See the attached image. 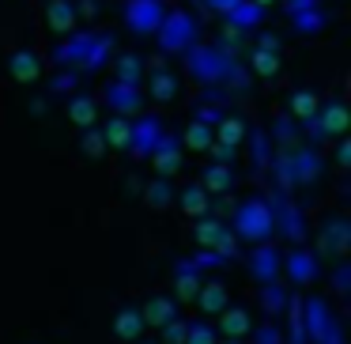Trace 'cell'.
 I'll return each mask as SVG.
<instances>
[{
    "mask_svg": "<svg viewBox=\"0 0 351 344\" xmlns=\"http://www.w3.org/2000/svg\"><path fill=\"white\" fill-rule=\"evenodd\" d=\"M230 231H234V238H242V242H250V246L276 238L272 208H268L265 193H257V197L242 200V205L234 208V223H230Z\"/></svg>",
    "mask_w": 351,
    "mask_h": 344,
    "instance_id": "obj_1",
    "label": "cell"
},
{
    "mask_svg": "<svg viewBox=\"0 0 351 344\" xmlns=\"http://www.w3.org/2000/svg\"><path fill=\"white\" fill-rule=\"evenodd\" d=\"M265 200H268V208H272V223H276V235L280 238H287L291 246H298V242H306L310 238V227H306V212L291 200V193H280L272 185V190L265 193Z\"/></svg>",
    "mask_w": 351,
    "mask_h": 344,
    "instance_id": "obj_2",
    "label": "cell"
},
{
    "mask_svg": "<svg viewBox=\"0 0 351 344\" xmlns=\"http://www.w3.org/2000/svg\"><path fill=\"white\" fill-rule=\"evenodd\" d=\"M193 238L197 246H208V250L223 253V257H238V238L230 231V223L223 216H197V227H193Z\"/></svg>",
    "mask_w": 351,
    "mask_h": 344,
    "instance_id": "obj_3",
    "label": "cell"
},
{
    "mask_svg": "<svg viewBox=\"0 0 351 344\" xmlns=\"http://www.w3.org/2000/svg\"><path fill=\"white\" fill-rule=\"evenodd\" d=\"M280 276H287L295 288H310V284L321 276V257H317V250H310L306 242L291 246V250L280 257Z\"/></svg>",
    "mask_w": 351,
    "mask_h": 344,
    "instance_id": "obj_4",
    "label": "cell"
},
{
    "mask_svg": "<svg viewBox=\"0 0 351 344\" xmlns=\"http://www.w3.org/2000/svg\"><path fill=\"white\" fill-rule=\"evenodd\" d=\"M242 140H245V122L242 117L223 114L219 125H215V140H212V148H208V155H212L215 163H234Z\"/></svg>",
    "mask_w": 351,
    "mask_h": 344,
    "instance_id": "obj_5",
    "label": "cell"
},
{
    "mask_svg": "<svg viewBox=\"0 0 351 344\" xmlns=\"http://www.w3.org/2000/svg\"><path fill=\"white\" fill-rule=\"evenodd\" d=\"M287 152H291V170H295V185H298V190H302V185L321 182V174H325V159H321L317 148L295 144V148H287Z\"/></svg>",
    "mask_w": 351,
    "mask_h": 344,
    "instance_id": "obj_6",
    "label": "cell"
},
{
    "mask_svg": "<svg viewBox=\"0 0 351 344\" xmlns=\"http://www.w3.org/2000/svg\"><path fill=\"white\" fill-rule=\"evenodd\" d=\"M302 325H306V336H310V344H317L321 336H325L328 329L336 325L332 306H328L321 295H306V299H302Z\"/></svg>",
    "mask_w": 351,
    "mask_h": 344,
    "instance_id": "obj_7",
    "label": "cell"
},
{
    "mask_svg": "<svg viewBox=\"0 0 351 344\" xmlns=\"http://www.w3.org/2000/svg\"><path fill=\"white\" fill-rule=\"evenodd\" d=\"M182 155H185V148H182V140L174 137V133H162L159 137V144L152 148V167H155V174L159 178H174L178 170H182Z\"/></svg>",
    "mask_w": 351,
    "mask_h": 344,
    "instance_id": "obj_8",
    "label": "cell"
},
{
    "mask_svg": "<svg viewBox=\"0 0 351 344\" xmlns=\"http://www.w3.org/2000/svg\"><path fill=\"white\" fill-rule=\"evenodd\" d=\"M348 250H351V223L336 216L317 235V257H348Z\"/></svg>",
    "mask_w": 351,
    "mask_h": 344,
    "instance_id": "obj_9",
    "label": "cell"
},
{
    "mask_svg": "<svg viewBox=\"0 0 351 344\" xmlns=\"http://www.w3.org/2000/svg\"><path fill=\"white\" fill-rule=\"evenodd\" d=\"M102 99H106V106L114 110V114H121V117L140 114V106H144V95H140V84H121V80L106 84Z\"/></svg>",
    "mask_w": 351,
    "mask_h": 344,
    "instance_id": "obj_10",
    "label": "cell"
},
{
    "mask_svg": "<svg viewBox=\"0 0 351 344\" xmlns=\"http://www.w3.org/2000/svg\"><path fill=\"white\" fill-rule=\"evenodd\" d=\"M159 137H162V125H159V117H140V122H132V133H129V148L125 152L132 155V159H147L152 155V148L159 144Z\"/></svg>",
    "mask_w": 351,
    "mask_h": 344,
    "instance_id": "obj_11",
    "label": "cell"
},
{
    "mask_svg": "<svg viewBox=\"0 0 351 344\" xmlns=\"http://www.w3.org/2000/svg\"><path fill=\"white\" fill-rule=\"evenodd\" d=\"M280 257L283 253L272 246V238L268 242H257L250 253V276L257 284H268V280H280Z\"/></svg>",
    "mask_w": 351,
    "mask_h": 344,
    "instance_id": "obj_12",
    "label": "cell"
},
{
    "mask_svg": "<svg viewBox=\"0 0 351 344\" xmlns=\"http://www.w3.org/2000/svg\"><path fill=\"white\" fill-rule=\"evenodd\" d=\"M234 163H208L204 170H200V185H204L208 193H212V197H227L230 190H234Z\"/></svg>",
    "mask_w": 351,
    "mask_h": 344,
    "instance_id": "obj_13",
    "label": "cell"
},
{
    "mask_svg": "<svg viewBox=\"0 0 351 344\" xmlns=\"http://www.w3.org/2000/svg\"><path fill=\"white\" fill-rule=\"evenodd\" d=\"M215 318H219V325H215V333H219V336L245 341V336H250V329H253V318H250V310H245V306H223Z\"/></svg>",
    "mask_w": 351,
    "mask_h": 344,
    "instance_id": "obj_14",
    "label": "cell"
},
{
    "mask_svg": "<svg viewBox=\"0 0 351 344\" xmlns=\"http://www.w3.org/2000/svg\"><path fill=\"white\" fill-rule=\"evenodd\" d=\"M348 122H351V114H348V106H343V102L317 106V129H321V137H325V140L343 137V133H348Z\"/></svg>",
    "mask_w": 351,
    "mask_h": 344,
    "instance_id": "obj_15",
    "label": "cell"
},
{
    "mask_svg": "<svg viewBox=\"0 0 351 344\" xmlns=\"http://www.w3.org/2000/svg\"><path fill=\"white\" fill-rule=\"evenodd\" d=\"M200 276H204V273H200L189 257H182L174 265V295L185 299V303H193V299H197V291H200V284H204Z\"/></svg>",
    "mask_w": 351,
    "mask_h": 344,
    "instance_id": "obj_16",
    "label": "cell"
},
{
    "mask_svg": "<svg viewBox=\"0 0 351 344\" xmlns=\"http://www.w3.org/2000/svg\"><path fill=\"white\" fill-rule=\"evenodd\" d=\"M193 303L200 306V314L215 318V314H219L223 306H230V291H227V284L208 280V284H200V291H197V299H193Z\"/></svg>",
    "mask_w": 351,
    "mask_h": 344,
    "instance_id": "obj_17",
    "label": "cell"
},
{
    "mask_svg": "<svg viewBox=\"0 0 351 344\" xmlns=\"http://www.w3.org/2000/svg\"><path fill=\"white\" fill-rule=\"evenodd\" d=\"M208 205H212V193H208L200 182L185 185V190L178 193V208H182L185 216H193V220H197V216H208V212H212Z\"/></svg>",
    "mask_w": 351,
    "mask_h": 344,
    "instance_id": "obj_18",
    "label": "cell"
},
{
    "mask_svg": "<svg viewBox=\"0 0 351 344\" xmlns=\"http://www.w3.org/2000/svg\"><path fill=\"white\" fill-rule=\"evenodd\" d=\"M178 314V299H170V295H152L144 303V310H140V318H144V325H167L170 318Z\"/></svg>",
    "mask_w": 351,
    "mask_h": 344,
    "instance_id": "obj_19",
    "label": "cell"
},
{
    "mask_svg": "<svg viewBox=\"0 0 351 344\" xmlns=\"http://www.w3.org/2000/svg\"><path fill=\"white\" fill-rule=\"evenodd\" d=\"M283 314H287V333H283V344H310L306 325H302V295H287Z\"/></svg>",
    "mask_w": 351,
    "mask_h": 344,
    "instance_id": "obj_20",
    "label": "cell"
},
{
    "mask_svg": "<svg viewBox=\"0 0 351 344\" xmlns=\"http://www.w3.org/2000/svg\"><path fill=\"white\" fill-rule=\"evenodd\" d=\"M193 38V23L185 16H170L167 23H162V46L170 49V54H178V49H185Z\"/></svg>",
    "mask_w": 351,
    "mask_h": 344,
    "instance_id": "obj_21",
    "label": "cell"
},
{
    "mask_svg": "<svg viewBox=\"0 0 351 344\" xmlns=\"http://www.w3.org/2000/svg\"><path fill=\"white\" fill-rule=\"evenodd\" d=\"M144 329L147 325H144V318H140L136 306H125V310L114 314V336H117V341H140Z\"/></svg>",
    "mask_w": 351,
    "mask_h": 344,
    "instance_id": "obj_22",
    "label": "cell"
},
{
    "mask_svg": "<svg viewBox=\"0 0 351 344\" xmlns=\"http://www.w3.org/2000/svg\"><path fill=\"white\" fill-rule=\"evenodd\" d=\"M162 23L159 16V4L155 0H132L129 4V27L132 31H155Z\"/></svg>",
    "mask_w": 351,
    "mask_h": 344,
    "instance_id": "obj_23",
    "label": "cell"
},
{
    "mask_svg": "<svg viewBox=\"0 0 351 344\" xmlns=\"http://www.w3.org/2000/svg\"><path fill=\"white\" fill-rule=\"evenodd\" d=\"M287 284H280V280H268V284H261V310L268 314V318H280L283 314V306H287Z\"/></svg>",
    "mask_w": 351,
    "mask_h": 344,
    "instance_id": "obj_24",
    "label": "cell"
},
{
    "mask_svg": "<svg viewBox=\"0 0 351 344\" xmlns=\"http://www.w3.org/2000/svg\"><path fill=\"white\" fill-rule=\"evenodd\" d=\"M12 76L19 80V84H34V80L42 76V61H38V54H31V49H19L16 57H12Z\"/></svg>",
    "mask_w": 351,
    "mask_h": 344,
    "instance_id": "obj_25",
    "label": "cell"
},
{
    "mask_svg": "<svg viewBox=\"0 0 351 344\" xmlns=\"http://www.w3.org/2000/svg\"><path fill=\"white\" fill-rule=\"evenodd\" d=\"M129 133H132V117H121V114H114L106 125H102L106 148H114V152H125V148H129Z\"/></svg>",
    "mask_w": 351,
    "mask_h": 344,
    "instance_id": "obj_26",
    "label": "cell"
},
{
    "mask_svg": "<svg viewBox=\"0 0 351 344\" xmlns=\"http://www.w3.org/2000/svg\"><path fill=\"white\" fill-rule=\"evenodd\" d=\"M272 144L276 148H295V144H302V129H298V122L291 114H280L276 117V125H272Z\"/></svg>",
    "mask_w": 351,
    "mask_h": 344,
    "instance_id": "obj_27",
    "label": "cell"
},
{
    "mask_svg": "<svg viewBox=\"0 0 351 344\" xmlns=\"http://www.w3.org/2000/svg\"><path fill=\"white\" fill-rule=\"evenodd\" d=\"M178 140H182V148H189V152H197V155H200V152H208V148H212L215 129H212V125H204V122H197V117H193V125H189V129H185Z\"/></svg>",
    "mask_w": 351,
    "mask_h": 344,
    "instance_id": "obj_28",
    "label": "cell"
},
{
    "mask_svg": "<svg viewBox=\"0 0 351 344\" xmlns=\"http://www.w3.org/2000/svg\"><path fill=\"white\" fill-rule=\"evenodd\" d=\"M245 137H250V163L257 170H265L268 167V159H272V152H276V144H272V137H268L265 129H245Z\"/></svg>",
    "mask_w": 351,
    "mask_h": 344,
    "instance_id": "obj_29",
    "label": "cell"
},
{
    "mask_svg": "<svg viewBox=\"0 0 351 344\" xmlns=\"http://www.w3.org/2000/svg\"><path fill=\"white\" fill-rule=\"evenodd\" d=\"M69 117H72V125L87 129V125L99 122V106H95V99H87V95H72V102H69Z\"/></svg>",
    "mask_w": 351,
    "mask_h": 344,
    "instance_id": "obj_30",
    "label": "cell"
},
{
    "mask_svg": "<svg viewBox=\"0 0 351 344\" xmlns=\"http://www.w3.org/2000/svg\"><path fill=\"white\" fill-rule=\"evenodd\" d=\"M46 19H49V27L53 31H72L76 27V8H72L69 0H49V8H46Z\"/></svg>",
    "mask_w": 351,
    "mask_h": 344,
    "instance_id": "obj_31",
    "label": "cell"
},
{
    "mask_svg": "<svg viewBox=\"0 0 351 344\" xmlns=\"http://www.w3.org/2000/svg\"><path fill=\"white\" fill-rule=\"evenodd\" d=\"M87 49H91V34H76V38H69L61 49H57V61L61 65H84V57H87Z\"/></svg>",
    "mask_w": 351,
    "mask_h": 344,
    "instance_id": "obj_32",
    "label": "cell"
},
{
    "mask_svg": "<svg viewBox=\"0 0 351 344\" xmlns=\"http://www.w3.org/2000/svg\"><path fill=\"white\" fill-rule=\"evenodd\" d=\"M144 200L152 208H170V200H174V185H170V178H152L144 190Z\"/></svg>",
    "mask_w": 351,
    "mask_h": 344,
    "instance_id": "obj_33",
    "label": "cell"
},
{
    "mask_svg": "<svg viewBox=\"0 0 351 344\" xmlns=\"http://www.w3.org/2000/svg\"><path fill=\"white\" fill-rule=\"evenodd\" d=\"M317 106H321V99L313 91H295V95H291V110H287V114L295 117V122H306V117L317 114Z\"/></svg>",
    "mask_w": 351,
    "mask_h": 344,
    "instance_id": "obj_34",
    "label": "cell"
},
{
    "mask_svg": "<svg viewBox=\"0 0 351 344\" xmlns=\"http://www.w3.org/2000/svg\"><path fill=\"white\" fill-rule=\"evenodd\" d=\"M253 72L257 76H276L280 72V49H265V46H257L253 49Z\"/></svg>",
    "mask_w": 351,
    "mask_h": 344,
    "instance_id": "obj_35",
    "label": "cell"
},
{
    "mask_svg": "<svg viewBox=\"0 0 351 344\" xmlns=\"http://www.w3.org/2000/svg\"><path fill=\"white\" fill-rule=\"evenodd\" d=\"M80 152L87 155V159H102L106 155V137H102L99 125H87L84 129V140H80Z\"/></svg>",
    "mask_w": 351,
    "mask_h": 344,
    "instance_id": "obj_36",
    "label": "cell"
},
{
    "mask_svg": "<svg viewBox=\"0 0 351 344\" xmlns=\"http://www.w3.org/2000/svg\"><path fill=\"white\" fill-rule=\"evenodd\" d=\"M250 344H283V329L276 325V318L253 325V329H250Z\"/></svg>",
    "mask_w": 351,
    "mask_h": 344,
    "instance_id": "obj_37",
    "label": "cell"
},
{
    "mask_svg": "<svg viewBox=\"0 0 351 344\" xmlns=\"http://www.w3.org/2000/svg\"><path fill=\"white\" fill-rule=\"evenodd\" d=\"M185 344H219V333H215L212 321H189V329H185Z\"/></svg>",
    "mask_w": 351,
    "mask_h": 344,
    "instance_id": "obj_38",
    "label": "cell"
},
{
    "mask_svg": "<svg viewBox=\"0 0 351 344\" xmlns=\"http://www.w3.org/2000/svg\"><path fill=\"white\" fill-rule=\"evenodd\" d=\"M110 46H114V42L110 38H91V49H87V57H84V65H80V69H102V65H106V57H110Z\"/></svg>",
    "mask_w": 351,
    "mask_h": 344,
    "instance_id": "obj_39",
    "label": "cell"
},
{
    "mask_svg": "<svg viewBox=\"0 0 351 344\" xmlns=\"http://www.w3.org/2000/svg\"><path fill=\"white\" fill-rule=\"evenodd\" d=\"M152 95L159 102H170L178 95V80L170 76V72H155V76H152Z\"/></svg>",
    "mask_w": 351,
    "mask_h": 344,
    "instance_id": "obj_40",
    "label": "cell"
},
{
    "mask_svg": "<svg viewBox=\"0 0 351 344\" xmlns=\"http://www.w3.org/2000/svg\"><path fill=\"white\" fill-rule=\"evenodd\" d=\"M230 19H234L238 27H253L261 19V4H253V0H238L234 8H230Z\"/></svg>",
    "mask_w": 351,
    "mask_h": 344,
    "instance_id": "obj_41",
    "label": "cell"
},
{
    "mask_svg": "<svg viewBox=\"0 0 351 344\" xmlns=\"http://www.w3.org/2000/svg\"><path fill=\"white\" fill-rule=\"evenodd\" d=\"M185 329H189V321L174 314V318H170L167 325H159V336H162L159 344H185Z\"/></svg>",
    "mask_w": 351,
    "mask_h": 344,
    "instance_id": "obj_42",
    "label": "cell"
},
{
    "mask_svg": "<svg viewBox=\"0 0 351 344\" xmlns=\"http://www.w3.org/2000/svg\"><path fill=\"white\" fill-rule=\"evenodd\" d=\"M189 261L200 268V273H215V268H223V265H227V257H223V253H215V250H208V246H200V250L193 253Z\"/></svg>",
    "mask_w": 351,
    "mask_h": 344,
    "instance_id": "obj_43",
    "label": "cell"
},
{
    "mask_svg": "<svg viewBox=\"0 0 351 344\" xmlns=\"http://www.w3.org/2000/svg\"><path fill=\"white\" fill-rule=\"evenodd\" d=\"M332 288H336V295H343V299L351 295V261H348V257H336V268H332Z\"/></svg>",
    "mask_w": 351,
    "mask_h": 344,
    "instance_id": "obj_44",
    "label": "cell"
},
{
    "mask_svg": "<svg viewBox=\"0 0 351 344\" xmlns=\"http://www.w3.org/2000/svg\"><path fill=\"white\" fill-rule=\"evenodd\" d=\"M140 76H144V65H140L136 57H121V61H117V80H121V84H140Z\"/></svg>",
    "mask_w": 351,
    "mask_h": 344,
    "instance_id": "obj_45",
    "label": "cell"
},
{
    "mask_svg": "<svg viewBox=\"0 0 351 344\" xmlns=\"http://www.w3.org/2000/svg\"><path fill=\"white\" fill-rule=\"evenodd\" d=\"M298 31H306V34H310V31H321V23H325V19H321L317 16V12H313V8H306V12H298Z\"/></svg>",
    "mask_w": 351,
    "mask_h": 344,
    "instance_id": "obj_46",
    "label": "cell"
},
{
    "mask_svg": "<svg viewBox=\"0 0 351 344\" xmlns=\"http://www.w3.org/2000/svg\"><path fill=\"white\" fill-rule=\"evenodd\" d=\"M72 87H76V76H72V72H61V76L49 80V91H57V95H72Z\"/></svg>",
    "mask_w": 351,
    "mask_h": 344,
    "instance_id": "obj_47",
    "label": "cell"
},
{
    "mask_svg": "<svg viewBox=\"0 0 351 344\" xmlns=\"http://www.w3.org/2000/svg\"><path fill=\"white\" fill-rule=\"evenodd\" d=\"M219 117H223V110H215V106H197V122H204V125H219Z\"/></svg>",
    "mask_w": 351,
    "mask_h": 344,
    "instance_id": "obj_48",
    "label": "cell"
},
{
    "mask_svg": "<svg viewBox=\"0 0 351 344\" xmlns=\"http://www.w3.org/2000/svg\"><path fill=\"white\" fill-rule=\"evenodd\" d=\"M336 163H340V167H351V140L336 137Z\"/></svg>",
    "mask_w": 351,
    "mask_h": 344,
    "instance_id": "obj_49",
    "label": "cell"
},
{
    "mask_svg": "<svg viewBox=\"0 0 351 344\" xmlns=\"http://www.w3.org/2000/svg\"><path fill=\"white\" fill-rule=\"evenodd\" d=\"M317 344H348V341H343V325H340V321H336V325L332 329H328V333L325 336H321V341Z\"/></svg>",
    "mask_w": 351,
    "mask_h": 344,
    "instance_id": "obj_50",
    "label": "cell"
},
{
    "mask_svg": "<svg viewBox=\"0 0 351 344\" xmlns=\"http://www.w3.org/2000/svg\"><path fill=\"white\" fill-rule=\"evenodd\" d=\"M208 4H212V8H219V12H230L238 0H208Z\"/></svg>",
    "mask_w": 351,
    "mask_h": 344,
    "instance_id": "obj_51",
    "label": "cell"
},
{
    "mask_svg": "<svg viewBox=\"0 0 351 344\" xmlns=\"http://www.w3.org/2000/svg\"><path fill=\"white\" fill-rule=\"evenodd\" d=\"M208 208H215V216H227V212H230L227 200H215V205H208Z\"/></svg>",
    "mask_w": 351,
    "mask_h": 344,
    "instance_id": "obj_52",
    "label": "cell"
},
{
    "mask_svg": "<svg viewBox=\"0 0 351 344\" xmlns=\"http://www.w3.org/2000/svg\"><path fill=\"white\" fill-rule=\"evenodd\" d=\"M219 344H245V341H234V336H219Z\"/></svg>",
    "mask_w": 351,
    "mask_h": 344,
    "instance_id": "obj_53",
    "label": "cell"
},
{
    "mask_svg": "<svg viewBox=\"0 0 351 344\" xmlns=\"http://www.w3.org/2000/svg\"><path fill=\"white\" fill-rule=\"evenodd\" d=\"M253 4H261V8H265V4H272V0H253Z\"/></svg>",
    "mask_w": 351,
    "mask_h": 344,
    "instance_id": "obj_54",
    "label": "cell"
},
{
    "mask_svg": "<svg viewBox=\"0 0 351 344\" xmlns=\"http://www.w3.org/2000/svg\"><path fill=\"white\" fill-rule=\"evenodd\" d=\"M136 344H159V341H136Z\"/></svg>",
    "mask_w": 351,
    "mask_h": 344,
    "instance_id": "obj_55",
    "label": "cell"
}]
</instances>
